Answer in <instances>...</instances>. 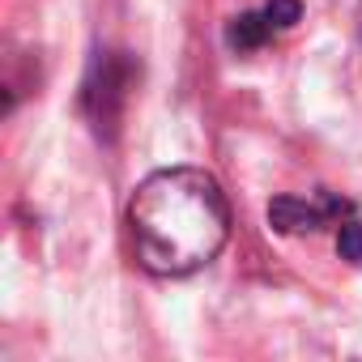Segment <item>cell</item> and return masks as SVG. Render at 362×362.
<instances>
[{"mask_svg":"<svg viewBox=\"0 0 362 362\" xmlns=\"http://www.w3.org/2000/svg\"><path fill=\"white\" fill-rule=\"evenodd\" d=\"M132 256L153 277H192L230 239V201L201 166H162L145 175L124 209Z\"/></svg>","mask_w":362,"mask_h":362,"instance_id":"6da1fadb","label":"cell"},{"mask_svg":"<svg viewBox=\"0 0 362 362\" xmlns=\"http://www.w3.org/2000/svg\"><path fill=\"white\" fill-rule=\"evenodd\" d=\"M303 22V0H264L260 9H243L226 22V47L235 56H252L264 43L290 35Z\"/></svg>","mask_w":362,"mask_h":362,"instance_id":"7a4b0ae2","label":"cell"},{"mask_svg":"<svg viewBox=\"0 0 362 362\" xmlns=\"http://www.w3.org/2000/svg\"><path fill=\"white\" fill-rule=\"evenodd\" d=\"M124 98H128V64L119 56H98L90 77H86V94H81L86 115H90L98 136H115Z\"/></svg>","mask_w":362,"mask_h":362,"instance_id":"3957f363","label":"cell"},{"mask_svg":"<svg viewBox=\"0 0 362 362\" xmlns=\"http://www.w3.org/2000/svg\"><path fill=\"white\" fill-rule=\"evenodd\" d=\"M345 218H354V205L337 192H320L315 201L303 197H277L269 205V226L277 235H315L324 226H341Z\"/></svg>","mask_w":362,"mask_h":362,"instance_id":"277c9868","label":"cell"},{"mask_svg":"<svg viewBox=\"0 0 362 362\" xmlns=\"http://www.w3.org/2000/svg\"><path fill=\"white\" fill-rule=\"evenodd\" d=\"M337 252H341V260L362 264V222L358 218H345L337 226Z\"/></svg>","mask_w":362,"mask_h":362,"instance_id":"5b68a950","label":"cell"},{"mask_svg":"<svg viewBox=\"0 0 362 362\" xmlns=\"http://www.w3.org/2000/svg\"><path fill=\"white\" fill-rule=\"evenodd\" d=\"M354 22H358V47H362V0H358V18Z\"/></svg>","mask_w":362,"mask_h":362,"instance_id":"8992f818","label":"cell"}]
</instances>
